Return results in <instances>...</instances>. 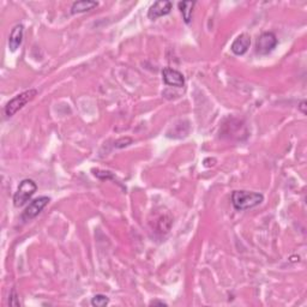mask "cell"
Segmentation results:
<instances>
[{"instance_id":"cell-1","label":"cell","mask_w":307,"mask_h":307,"mask_svg":"<svg viewBox=\"0 0 307 307\" xmlns=\"http://www.w3.org/2000/svg\"><path fill=\"white\" fill-rule=\"evenodd\" d=\"M264 201L262 194L252 191H234L232 194V204L237 210H247L259 205Z\"/></svg>"},{"instance_id":"cell-2","label":"cell","mask_w":307,"mask_h":307,"mask_svg":"<svg viewBox=\"0 0 307 307\" xmlns=\"http://www.w3.org/2000/svg\"><path fill=\"white\" fill-rule=\"evenodd\" d=\"M36 95H37L36 89H29L27 91H23V93L18 94L17 96H15L14 99H11L8 103H6L4 108L6 117L9 118L14 117L18 110H21L23 107L25 106V104L34 100Z\"/></svg>"},{"instance_id":"cell-3","label":"cell","mask_w":307,"mask_h":307,"mask_svg":"<svg viewBox=\"0 0 307 307\" xmlns=\"http://www.w3.org/2000/svg\"><path fill=\"white\" fill-rule=\"evenodd\" d=\"M37 185L34 180H31V179H24V180H22L14 196L15 207H23V205L27 203L29 199L35 195Z\"/></svg>"},{"instance_id":"cell-4","label":"cell","mask_w":307,"mask_h":307,"mask_svg":"<svg viewBox=\"0 0 307 307\" xmlns=\"http://www.w3.org/2000/svg\"><path fill=\"white\" fill-rule=\"evenodd\" d=\"M50 202L51 198L47 197V196H41V197L35 198L34 201H31L28 207L24 209V211L22 212V220L24 222H28L32 220V218H35L46 207H47Z\"/></svg>"},{"instance_id":"cell-5","label":"cell","mask_w":307,"mask_h":307,"mask_svg":"<svg viewBox=\"0 0 307 307\" xmlns=\"http://www.w3.org/2000/svg\"><path fill=\"white\" fill-rule=\"evenodd\" d=\"M277 44H279V41H277L276 35L274 34V32H263V34L257 39L256 52L259 55H266L275 50Z\"/></svg>"},{"instance_id":"cell-6","label":"cell","mask_w":307,"mask_h":307,"mask_svg":"<svg viewBox=\"0 0 307 307\" xmlns=\"http://www.w3.org/2000/svg\"><path fill=\"white\" fill-rule=\"evenodd\" d=\"M173 4L168 0H160V2L154 3V4L149 8L148 11V18L151 21H155L163 16H167L169 12L172 11Z\"/></svg>"},{"instance_id":"cell-7","label":"cell","mask_w":307,"mask_h":307,"mask_svg":"<svg viewBox=\"0 0 307 307\" xmlns=\"http://www.w3.org/2000/svg\"><path fill=\"white\" fill-rule=\"evenodd\" d=\"M162 77H163V82H165L167 86L175 87V88H181L185 86V78L182 76V73L179 72L178 70H174V68L171 67L163 68Z\"/></svg>"},{"instance_id":"cell-8","label":"cell","mask_w":307,"mask_h":307,"mask_svg":"<svg viewBox=\"0 0 307 307\" xmlns=\"http://www.w3.org/2000/svg\"><path fill=\"white\" fill-rule=\"evenodd\" d=\"M23 35H24V27L22 24H17L12 28L9 36V48L11 52H16L23 42Z\"/></svg>"},{"instance_id":"cell-9","label":"cell","mask_w":307,"mask_h":307,"mask_svg":"<svg viewBox=\"0 0 307 307\" xmlns=\"http://www.w3.org/2000/svg\"><path fill=\"white\" fill-rule=\"evenodd\" d=\"M251 45V37L247 34H241L235 39L233 44L231 46V50L234 54L237 55H243L249 51Z\"/></svg>"},{"instance_id":"cell-10","label":"cell","mask_w":307,"mask_h":307,"mask_svg":"<svg viewBox=\"0 0 307 307\" xmlns=\"http://www.w3.org/2000/svg\"><path fill=\"white\" fill-rule=\"evenodd\" d=\"M99 6L97 2H91V0H80V2H74L71 6V14H83V12L90 11V10L95 9Z\"/></svg>"},{"instance_id":"cell-11","label":"cell","mask_w":307,"mask_h":307,"mask_svg":"<svg viewBox=\"0 0 307 307\" xmlns=\"http://www.w3.org/2000/svg\"><path fill=\"white\" fill-rule=\"evenodd\" d=\"M195 5H196L195 2H180L178 4V8L180 10L182 18H184V22L186 24H190L191 23L192 12H194Z\"/></svg>"},{"instance_id":"cell-12","label":"cell","mask_w":307,"mask_h":307,"mask_svg":"<svg viewBox=\"0 0 307 307\" xmlns=\"http://www.w3.org/2000/svg\"><path fill=\"white\" fill-rule=\"evenodd\" d=\"M108 303H109L108 296L103 295V294H97V295H95L93 299H91V305L96 307H103L108 305Z\"/></svg>"},{"instance_id":"cell-13","label":"cell","mask_w":307,"mask_h":307,"mask_svg":"<svg viewBox=\"0 0 307 307\" xmlns=\"http://www.w3.org/2000/svg\"><path fill=\"white\" fill-rule=\"evenodd\" d=\"M17 298H18V295H17V293H16V289H12L11 294H10V301H9L10 305H14V306L21 305Z\"/></svg>"},{"instance_id":"cell-14","label":"cell","mask_w":307,"mask_h":307,"mask_svg":"<svg viewBox=\"0 0 307 307\" xmlns=\"http://www.w3.org/2000/svg\"><path fill=\"white\" fill-rule=\"evenodd\" d=\"M150 306H167V302L161 301V300H152V301H150L149 303Z\"/></svg>"},{"instance_id":"cell-15","label":"cell","mask_w":307,"mask_h":307,"mask_svg":"<svg viewBox=\"0 0 307 307\" xmlns=\"http://www.w3.org/2000/svg\"><path fill=\"white\" fill-rule=\"evenodd\" d=\"M299 109L301 110L302 114H306V101H301V102H300Z\"/></svg>"}]
</instances>
